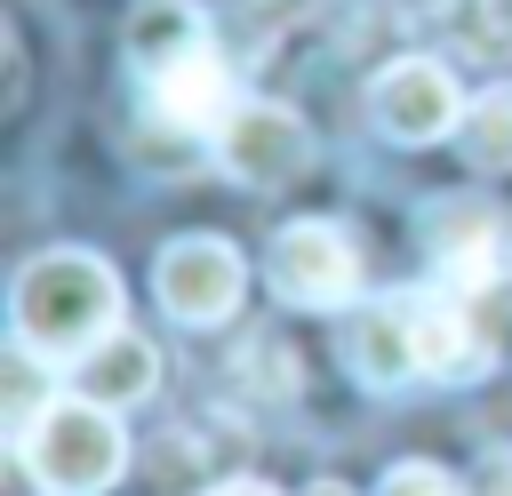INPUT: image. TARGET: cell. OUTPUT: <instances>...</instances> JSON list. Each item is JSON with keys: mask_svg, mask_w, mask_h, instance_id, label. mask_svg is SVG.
<instances>
[{"mask_svg": "<svg viewBox=\"0 0 512 496\" xmlns=\"http://www.w3.org/2000/svg\"><path fill=\"white\" fill-rule=\"evenodd\" d=\"M464 160L472 168H488V176H504L512 168V88H488L480 104H464Z\"/></svg>", "mask_w": 512, "mask_h": 496, "instance_id": "12", "label": "cell"}, {"mask_svg": "<svg viewBox=\"0 0 512 496\" xmlns=\"http://www.w3.org/2000/svg\"><path fill=\"white\" fill-rule=\"evenodd\" d=\"M200 48H216V40H208V16H200L192 0H144L136 24H128V64H136L144 80H160L168 64H184V56H200Z\"/></svg>", "mask_w": 512, "mask_h": 496, "instance_id": "11", "label": "cell"}, {"mask_svg": "<svg viewBox=\"0 0 512 496\" xmlns=\"http://www.w3.org/2000/svg\"><path fill=\"white\" fill-rule=\"evenodd\" d=\"M152 88V104H160V120L168 128H224L232 120V72H224V56L216 48H200V56H184V64H168L160 80H144Z\"/></svg>", "mask_w": 512, "mask_h": 496, "instance_id": "10", "label": "cell"}, {"mask_svg": "<svg viewBox=\"0 0 512 496\" xmlns=\"http://www.w3.org/2000/svg\"><path fill=\"white\" fill-rule=\"evenodd\" d=\"M344 368L368 392H392L408 376H424V336H416V304H368L344 328Z\"/></svg>", "mask_w": 512, "mask_h": 496, "instance_id": "8", "label": "cell"}, {"mask_svg": "<svg viewBox=\"0 0 512 496\" xmlns=\"http://www.w3.org/2000/svg\"><path fill=\"white\" fill-rule=\"evenodd\" d=\"M424 248L440 264V288L456 296H512V232L488 200H432Z\"/></svg>", "mask_w": 512, "mask_h": 496, "instance_id": "4", "label": "cell"}, {"mask_svg": "<svg viewBox=\"0 0 512 496\" xmlns=\"http://www.w3.org/2000/svg\"><path fill=\"white\" fill-rule=\"evenodd\" d=\"M376 496H464V488H456L440 464L408 456V464H392V472H384V488H376Z\"/></svg>", "mask_w": 512, "mask_h": 496, "instance_id": "13", "label": "cell"}, {"mask_svg": "<svg viewBox=\"0 0 512 496\" xmlns=\"http://www.w3.org/2000/svg\"><path fill=\"white\" fill-rule=\"evenodd\" d=\"M16 456H24V472L48 488V496H104L112 480H120V464H128V440H120V424H112V408H96V400H40V416L16 432Z\"/></svg>", "mask_w": 512, "mask_h": 496, "instance_id": "2", "label": "cell"}, {"mask_svg": "<svg viewBox=\"0 0 512 496\" xmlns=\"http://www.w3.org/2000/svg\"><path fill=\"white\" fill-rule=\"evenodd\" d=\"M216 160L240 176V184H256V192H272V184H296L304 168H312V128L288 112V104H232V120L216 128Z\"/></svg>", "mask_w": 512, "mask_h": 496, "instance_id": "6", "label": "cell"}, {"mask_svg": "<svg viewBox=\"0 0 512 496\" xmlns=\"http://www.w3.org/2000/svg\"><path fill=\"white\" fill-rule=\"evenodd\" d=\"M216 496H272V488H264V480H224Z\"/></svg>", "mask_w": 512, "mask_h": 496, "instance_id": "15", "label": "cell"}, {"mask_svg": "<svg viewBox=\"0 0 512 496\" xmlns=\"http://www.w3.org/2000/svg\"><path fill=\"white\" fill-rule=\"evenodd\" d=\"M264 280H272V296L296 304V312H336V304L360 296V248H352L344 224H328V216H296V224L272 232V248H264Z\"/></svg>", "mask_w": 512, "mask_h": 496, "instance_id": "3", "label": "cell"}, {"mask_svg": "<svg viewBox=\"0 0 512 496\" xmlns=\"http://www.w3.org/2000/svg\"><path fill=\"white\" fill-rule=\"evenodd\" d=\"M152 384H160V352L136 328H112L72 360V392L96 408H136V400H152Z\"/></svg>", "mask_w": 512, "mask_h": 496, "instance_id": "9", "label": "cell"}, {"mask_svg": "<svg viewBox=\"0 0 512 496\" xmlns=\"http://www.w3.org/2000/svg\"><path fill=\"white\" fill-rule=\"evenodd\" d=\"M152 288H160L168 320L216 328V320H232V304H240V288H248V256H240L232 240H216V232H192V240H168V248H160Z\"/></svg>", "mask_w": 512, "mask_h": 496, "instance_id": "5", "label": "cell"}, {"mask_svg": "<svg viewBox=\"0 0 512 496\" xmlns=\"http://www.w3.org/2000/svg\"><path fill=\"white\" fill-rule=\"evenodd\" d=\"M304 496H352V488H336V480H320V488H304Z\"/></svg>", "mask_w": 512, "mask_h": 496, "instance_id": "16", "label": "cell"}, {"mask_svg": "<svg viewBox=\"0 0 512 496\" xmlns=\"http://www.w3.org/2000/svg\"><path fill=\"white\" fill-rule=\"evenodd\" d=\"M480 496H512V456H496V464H488V488H480Z\"/></svg>", "mask_w": 512, "mask_h": 496, "instance_id": "14", "label": "cell"}, {"mask_svg": "<svg viewBox=\"0 0 512 496\" xmlns=\"http://www.w3.org/2000/svg\"><path fill=\"white\" fill-rule=\"evenodd\" d=\"M368 104H376V128H384L392 144H440L448 128H464L456 72L432 64V56H400V64H384L376 88H368Z\"/></svg>", "mask_w": 512, "mask_h": 496, "instance_id": "7", "label": "cell"}, {"mask_svg": "<svg viewBox=\"0 0 512 496\" xmlns=\"http://www.w3.org/2000/svg\"><path fill=\"white\" fill-rule=\"evenodd\" d=\"M8 320H16V344L40 352V360H80L96 336L120 328V280L104 256L88 248H48L16 272V296H8Z\"/></svg>", "mask_w": 512, "mask_h": 496, "instance_id": "1", "label": "cell"}]
</instances>
